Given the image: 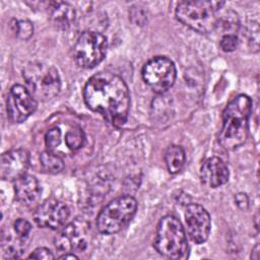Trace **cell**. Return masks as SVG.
<instances>
[{"instance_id": "6da1fadb", "label": "cell", "mask_w": 260, "mask_h": 260, "mask_svg": "<svg viewBox=\"0 0 260 260\" xmlns=\"http://www.w3.org/2000/svg\"><path fill=\"white\" fill-rule=\"evenodd\" d=\"M83 100L88 109L101 114L107 122L121 127L128 118L130 93L119 75L101 71L92 75L84 85Z\"/></svg>"}, {"instance_id": "7a4b0ae2", "label": "cell", "mask_w": 260, "mask_h": 260, "mask_svg": "<svg viewBox=\"0 0 260 260\" xmlns=\"http://www.w3.org/2000/svg\"><path fill=\"white\" fill-rule=\"evenodd\" d=\"M252 101L246 94L235 96L222 112V126L218 134L219 144L226 150L240 147L249 133Z\"/></svg>"}, {"instance_id": "3957f363", "label": "cell", "mask_w": 260, "mask_h": 260, "mask_svg": "<svg viewBox=\"0 0 260 260\" xmlns=\"http://www.w3.org/2000/svg\"><path fill=\"white\" fill-rule=\"evenodd\" d=\"M223 5V1L187 0L177 5L175 13L184 25L199 34H208L216 28L217 12Z\"/></svg>"}, {"instance_id": "277c9868", "label": "cell", "mask_w": 260, "mask_h": 260, "mask_svg": "<svg viewBox=\"0 0 260 260\" xmlns=\"http://www.w3.org/2000/svg\"><path fill=\"white\" fill-rule=\"evenodd\" d=\"M153 247L164 257L170 259L185 258L188 252L186 232L181 221L174 215H166L160 218Z\"/></svg>"}, {"instance_id": "5b68a950", "label": "cell", "mask_w": 260, "mask_h": 260, "mask_svg": "<svg viewBox=\"0 0 260 260\" xmlns=\"http://www.w3.org/2000/svg\"><path fill=\"white\" fill-rule=\"evenodd\" d=\"M27 89L37 101L48 102L58 95L61 79L58 70L43 62H29L22 71Z\"/></svg>"}, {"instance_id": "8992f818", "label": "cell", "mask_w": 260, "mask_h": 260, "mask_svg": "<svg viewBox=\"0 0 260 260\" xmlns=\"http://www.w3.org/2000/svg\"><path fill=\"white\" fill-rule=\"evenodd\" d=\"M137 202L132 196H121L109 202L96 217L100 233L113 235L123 230L134 217Z\"/></svg>"}, {"instance_id": "52a82bcc", "label": "cell", "mask_w": 260, "mask_h": 260, "mask_svg": "<svg viewBox=\"0 0 260 260\" xmlns=\"http://www.w3.org/2000/svg\"><path fill=\"white\" fill-rule=\"evenodd\" d=\"M108 43L104 35L85 30L79 36L73 47V59L81 68H93L105 58Z\"/></svg>"}, {"instance_id": "ba28073f", "label": "cell", "mask_w": 260, "mask_h": 260, "mask_svg": "<svg viewBox=\"0 0 260 260\" xmlns=\"http://www.w3.org/2000/svg\"><path fill=\"white\" fill-rule=\"evenodd\" d=\"M144 82L156 93H164L175 83L177 70L174 62L165 56H155L142 68Z\"/></svg>"}, {"instance_id": "9c48e42d", "label": "cell", "mask_w": 260, "mask_h": 260, "mask_svg": "<svg viewBox=\"0 0 260 260\" xmlns=\"http://www.w3.org/2000/svg\"><path fill=\"white\" fill-rule=\"evenodd\" d=\"M91 240L90 224L82 217L67 223L55 238V247L61 252L85 251Z\"/></svg>"}, {"instance_id": "30bf717a", "label": "cell", "mask_w": 260, "mask_h": 260, "mask_svg": "<svg viewBox=\"0 0 260 260\" xmlns=\"http://www.w3.org/2000/svg\"><path fill=\"white\" fill-rule=\"evenodd\" d=\"M37 100L31 92L21 84L10 87L6 98V110L9 120L13 123L25 121L37 110Z\"/></svg>"}, {"instance_id": "8fae6325", "label": "cell", "mask_w": 260, "mask_h": 260, "mask_svg": "<svg viewBox=\"0 0 260 260\" xmlns=\"http://www.w3.org/2000/svg\"><path fill=\"white\" fill-rule=\"evenodd\" d=\"M69 214V208L64 202L49 198L37 207L34 212V220L40 228L56 231L65 225Z\"/></svg>"}, {"instance_id": "7c38bea8", "label": "cell", "mask_w": 260, "mask_h": 260, "mask_svg": "<svg viewBox=\"0 0 260 260\" xmlns=\"http://www.w3.org/2000/svg\"><path fill=\"white\" fill-rule=\"evenodd\" d=\"M186 231L192 242L195 244L204 243L210 234L211 220L206 209L197 204L191 203L185 211Z\"/></svg>"}, {"instance_id": "4fadbf2b", "label": "cell", "mask_w": 260, "mask_h": 260, "mask_svg": "<svg viewBox=\"0 0 260 260\" xmlns=\"http://www.w3.org/2000/svg\"><path fill=\"white\" fill-rule=\"evenodd\" d=\"M28 167V151L23 148L11 149L1 155L0 176L3 180L15 181L26 174Z\"/></svg>"}, {"instance_id": "5bb4252c", "label": "cell", "mask_w": 260, "mask_h": 260, "mask_svg": "<svg viewBox=\"0 0 260 260\" xmlns=\"http://www.w3.org/2000/svg\"><path fill=\"white\" fill-rule=\"evenodd\" d=\"M230 172L226 164L217 156L207 158L200 169L201 182L209 188H217L229 180Z\"/></svg>"}, {"instance_id": "9a60e30c", "label": "cell", "mask_w": 260, "mask_h": 260, "mask_svg": "<svg viewBox=\"0 0 260 260\" xmlns=\"http://www.w3.org/2000/svg\"><path fill=\"white\" fill-rule=\"evenodd\" d=\"M13 186L15 198L19 203L30 206L39 201L42 188L34 176L25 174L13 181Z\"/></svg>"}, {"instance_id": "2e32d148", "label": "cell", "mask_w": 260, "mask_h": 260, "mask_svg": "<svg viewBox=\"0 0 260 260\" xmlns=\"http://www.w3.org/2000/svg\"><path fill=\"white\" fill-rule=\"evenodd\" d=\"M51 20L55 26L68 29L75 22L76 13L74 8L67 2H52L50 6Z\"/></svg>"}, {"instance_id": "e0dca14e", "label": "cell", "mask_w": 260, "mask_h": 260, "mask_svg": "<svg viewBox=\"0 0 260 260\" xmlns=\"http://www.w3.org/2000/svg\"><path fill=\"white\" fill-rule=\"evenodd\" d=\"M186 154L180 145H170L165 152V162L171 174H177L184 168Z\"/></svg>"}, {"instance_id": "ac0fdd59", "label": "cell", "mask_w": 260, "mask_h": 260, "mask_svg": "<svg viewBox=\"0 0 260 260\" xmlns=\"http://www.w3.org/2000/svg\"><path fill=\"white\" fill-rule=\"evenodd\" d=\"M23 240L24 239L19 237L17 234L16 237H12L10 234L9 236L3 235L1 242L3 257L8 259H16L20 257L24 250Z\"/></svg>"}, {"instance_id": "d6986e66", "label": "cell", "mask_w": 260, "mask_h": 260, "mask_svg": "<svg viewBox=\"0 0 260 260\" xmlns=\"http://www.w3.org/2000/svg\"><path fill=\"white\" fill-rule=\"evenodd\" d=\"M40 161L43 170L49 174H58L64 169L63 159L54 151L48 149L41 153Z\"/></svg>"}, {"instance_id": "ffe728a7", "label": "cell", "mask_w": 260, "mask_h": 260, "mask_svg": "<svg viewBox=\"0 0 260 260\" xmlns=\"http://www.w3.org/2000/svg\"><path fill=\"white\" fill-rule=\"evenodd\" d=\"M216 27H221L223 35H236L240 28V20L237 13L230 10L218 16Z\"/></svg>"}, {"instance_id": "44dd1931", "label": "cell", "mask_w": 260, "mask_h": 260, "mask_svg": "<svg viewBox=\"0 0 260 260\" xmlns=\"http://www.w3.org/2000/svg\"><path fill=\"white\" fill-rule=\"evenodd\" d=\"M85 140V136L81 128L72 127L70 128L65 135V143L67 147L71 150H78L82 147Z\"/></svg>"}, {"instance_id": "7402d4cb", "label": "cell", "mask_w": 260, "mask_h": 260, "mask_svg": "<svg viewBox=\"0 0 260 260\" xmlns=\"http://www.w3.org/2000/svg\"><path fill=\"white\" fill-rule=\"evenodd\" d=\"M13 31L21 40H28L34 34V26L29 20H15V23L12 24Z\"/></svg>"}, {"instance_id": "603a6c76", "label": "cell", "mask_w": 260, "mask_h": 260, "mask_svg": "<svg viewBox=\"0 0 260 260\" xmlns=\"http://www.w3.org/2000/svg\"><path fill=\"white\" fill-rule=\"evenodd\" d=\"M45 143L48 150L54 151L61 143V131L59 128L54 127L50 129L45 136Z\"/></svg>"}, {"instance_id": "cb8c5ba5", "label": "cell", "mask_w": 260, "mask_h": 260, "mask_svg": "<svg viewBox=\"0 0 260 260\" xmlns=\"http://www.w3.org/2000/svg\"><path fill=\"white\" fill-rule=\"evenodd\" d=\"M14 233L17 234L19 237L25 239L28 237L31 231V224L24 218H17L13 223Z\"/></svg>"}, {"instance_id": "d4e9b609", "label": "cell", "mask_w": 260, "mask_h": 260, "mask_svg": "<svg viewBox=\"0 0 260 260\" xmlns=\"http://www.w3.org/2000/svg\"><path fill=\"white\" fill-rule=\"evenodd\" d=\"M239 42L236 35H223L220 39V48L224 52H233L238 48Z\"/></svg>"}, {"instance_id": "484cf974", "label": "cell", "mask_w": 260, "mask_h": 260, "mask_svg": "<svg viewBox=\"0 0 260 260\" xmlns=\"http://www.w3.org/2000/svg\"><path fill=\"white\" fill-rule=\"evenodd\" d=\"M130 18L136 25H143L147 20L146 11L143 7L133 6L130 9Z\"/></svg>"}, {"instance_id": "4316f807", "label": "cell", "mask_w": 260, "mask_h": 260, "mask_svg": "<svg viewBox=\"0 0 260 260\" xmlns=\"http://www.w3.org/2000/svg\"><path fill=\"white\" fill-rule=\"evenodd\" d=\"M55 256L53 255V253L45 248V247H40L37 248L29 256L28 259H37V260H50V259H54Z\"/></svg>"}, {"instance_id": "83f0119b", "label": "cell", "mask_w": 260, "mask_h": 260, "mask_svg": "<svg viewBox=\"0 0 260 260\" xmlns=\"http://www.w3.org/2000/svg\"><path fill=\"white\" fill-rule=\"evenodd\" d=\"M235 201L241 209H247L249 206V199L245 193H238L235 196Z\"/></svg>"}, {"instance_id": "f1b7e54d", "label": "cell", "mask_w": 260, "mask_h": 260, "mask_svg": "<svg viewBox=\"0 0 260 260\" xmlns=\"http://www.w3.org/2000/svg\"><path fill=\"white\" fill-rule=\"evenodd\" d=\"M59 259H78V256L73 252H66L58 257Z\"/></svg>"}, {"instance_id": "f546056e", "label": "cell", "mask_w": 260, "mask_h": 260, "mask_svg": "<svg viewBox=\"0 0 260 260\" xmlns=\"http://www.w3.org/2000/svg\"><path fill=\"white\" fill-rule=\"evenodd\" d=\"M259 246L258 245H256L255 247H254V249L252 250V254H251V258L252 259H255V260H257L258 258H259Z\"/></svg>"}]
</instances>
